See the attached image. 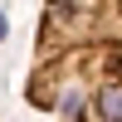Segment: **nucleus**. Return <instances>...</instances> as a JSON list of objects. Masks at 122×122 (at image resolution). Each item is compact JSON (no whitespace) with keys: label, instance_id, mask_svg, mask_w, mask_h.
Masks as SVG:
<instances>
[{"label":"nucleus","instance_id":"nucleus-1","mask_svg":"<svg viewBox=\"0 0 122 122\" xmlns=\"http://www.w3.org/2000/svg\"><path fill=\"white\" fill-rule=\"evenodd\" d=\"M25 98L59 122H122V0H44Z\"/></svg>","mask_w":122,"mask_h":122},{"label":"nucleus","instance_id":"nucleus-2","mask_svg":"<svg viewBox=\"0 0 122 122\" xmlns=\"http://www.w3.org/2000/svg\"><path fill=\"white\" fill-rule=\"evenodd\" d=\"M0 39H5V15H0Z\"/></svg>","mask_w":122,"mask_h":122}]
</instances>
